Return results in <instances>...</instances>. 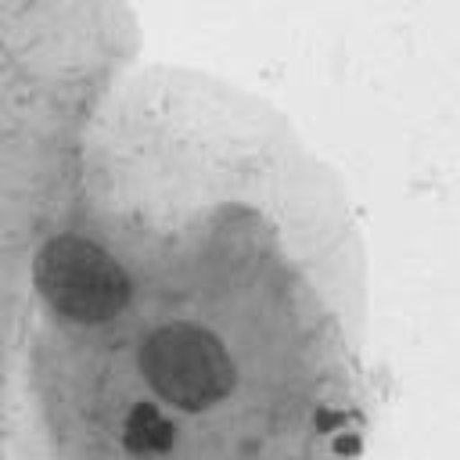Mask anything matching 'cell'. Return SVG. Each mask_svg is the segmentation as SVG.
<instances>
[{"label": "cell", "mask_w": 460, "mask_h": 460, "mask_svg": "<svg viewBox=\"0 0 460 460\" xmlns=\"http://www.w3.org/2000/svg\"><path fill=\"white\" fill-rule=\"evenodd\" d=\"M122 442L129 453L137 456H151V453H169L176 442V428L172 420L155 406V402H137L126 417L122 428Z\"/></svg>", "instance_id": "obj_3"}, {"label": "cell", "mask_w": 460, "mask_h": 460, "mask_svg": "<svg viewBox=\"0 0 460 460\" xmlns=\"http://www.w3.org/2000/svg\"><path fill=\"white\" fill-rule=\"evenodd\" d=\"M144 381L172 406L198 413L212 410L237 388V367L226 345L201 323H162L140 345Z\"/></svg>", "instance_id": "obj_1"}, {"label": "cell", "mask_w": 460, "mask_h": 460, "mask_svg": "<svg viewBox=\"0 0 460 460\" xmlns=\"http://www.w3.org/2000/svg\"><path fill=\"white\" fill-rule=\"evenodd\" d=\"M32 280L54 313L75 323H104L129 305L133 284L126 270L93 241L61 234L32 259Z\"/></svg>", "instance_id": "obj_2"}, {"label": "cell", "mask_w": 460, "mask_h": 460, "mask_svg": "<svg viewBox=\"0 0 460 460\" xmlns=\"http://www.w3.org/2000/svg\"><path fill=\"white\" fill-rule=\"evenodd\" d=\"M334 449H338V453H356V449H359V438H338Z\"/></svg>", "instance_id": "obj_4"}]
</instances>
